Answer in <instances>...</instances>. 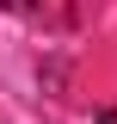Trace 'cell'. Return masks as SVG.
<instances>
[{
	"mask_svg": "<svg viewBox=\"0 0 117 124\" xmlns=\"http://www.w3.org/2000/svg\"><path fill=\"white\" fill-rule=\"evenodd\" d=\"M99 124H117V112H111V106H105V112H99Z\"/></svg>",
	"mask_w": 117,
	"mask_h": 124,
	"instance_id": "6da1fadb",
	"label": "cell"
}]
</instances>
